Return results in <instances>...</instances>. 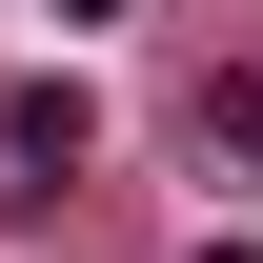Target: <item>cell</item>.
<instances>
[{
	"label": "cell",
	"instance_id": "obj_1",
	"mask_svg": "<svg viewBox=\"0 0 263 263\" xmlns=\"http://www.w3.org/2000/svg\"><path fill=\"white\" fill-rule=\"evenodd\" d=\"M0 142H21L41 182H81V142H101V122H81V81H21V101H0Z\"/></svg>",
	"mask_w": 263,
	"mask_h": 263
},
{
	"label": "cell",
	"instance_id": "obj_2",
	"mask_svg": "<svg viewBox=\"0 0 263 263\" xmlns=\"http://www.w3.org/2000/svg\"><path fill=\"white\" fill-rule=\"evenodd\" d=\"M202 162H263V81H202Z\"/></svg>",
	"mask_w": 263,
	"mask_h": 263
},
{
	"label": "cell",
	"instance_id": "obj_3",
	"mask_svg": "<svg viewBox=\"0 0 263 263\" xmlns=\"http://www.w3.org/2000/svg\"><path fill=\"white\" fill-rule=\"evenodd\" d=\"M61 21H122V0H61Z\"/></svg>",
	"mask_w": 263,
	"mask_h": 263
},
{
	"label": "cell",
	"instance_id": "obj_4",
	"mask_svg": "<svg viewBox=\"0 0 263 263\" xmlns=\"http://www.w3.org/2000/svg\"><path fill=\"white\" fill-rule=\"evenodd\" d=\"M202 263H263V243H202Z\"/></svg>",
	"mask_w": 263,
	"mask_h": 263
}]
</instances>
